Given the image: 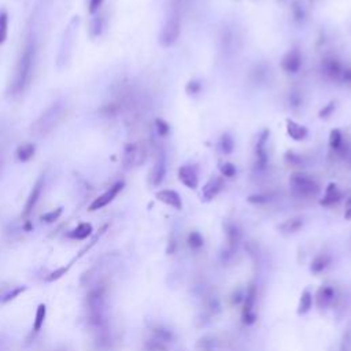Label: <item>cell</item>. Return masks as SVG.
<instances>
[{"label": "cell", "mask_w": 351, "mask_h": 351, "mask_svg": "<svg viewBox=\"0 0 351 351\" xmlns=\"http://www.w3.org/2000/svg\"><path fill=\"white\" fill-rule=\"evenodd\" d=\"M33 63H35V47L32 42H26L21 55L18 58V62L15 65L14 76L10 84V94L13 96H20L28 88L32 78Z\"/></svg>", "instance_id": "1"}, {"label": "cell", "mask_w": 351, "mask_h": 351, "mask_svg": "<svg viewBox=\"0 0 351 351\" xmlns=\"http://www.w3.org/2000/svg\"><path fill=\"white\" fill-rule=\"evenodd\" d=\"M65 113H66L65 104L61 102L49 104L35 122L30 125V129H29L30 135L35 136L36 139L47 138L48 135L55 131L58 125L62 122Z\"/></svg>", "instance_id": "2"}, {"label": "cell", "mask_w": 351, "mask_h": 351, "mask_svg": "<svg viewBox=\"0 0 351 351\" xmlns=\"http://www.w3.org/2000/svg\"><path fill=\"white\" fill-rule=\"evenodd\" d=\"M291 192L298 198L309 199L320 193V186L316 180L303 172H295L289 177Z\"/></svg>", "instance_id": "3"}, {"label": "cell", "mask_w": 351, "mask_h": 351, "mask_svg": "<svg viewBox=\"0 0 351 351\" xmlns=\"http://www.w3.org/2000/svg\"><path fill=\"white\" fill-rule=\"evenodd\" d=\"M147 158V148L141 143H129L125 145L122 154V167L125 170H132L144 164Z\"/></svg>", "instance_id": "4"}, {"label": "cell", "mask_w": 351, "mask_h": 351, "mask_svg": "<svg viewBox=\"0 0 351 351\" xmlns=\"http://www.w3.org/2000/svg\"><path fill=\"white\" fill-rule=\"evenodd\" d=\"M255 301H257V287L255 284H251L247 288V292L244 294L243 311H241V321L246 325H251L257 321V314L254 313Z\"/></svg>", "instance_id": "5"}, {"label": "cell", "mask_w": 351, "mask_h": 351, "mask_svg": "<svg viewBox=\"0 0 351 351\" xmlns=\"http://www.w3.org/2000/svg\"><path fill=\"white\" fill-rule=\"evenodd\" d=\"M180 36V18L177 15L170 17L165 26L162 29V33L159 36V42L164 47H170L174 44V42L179 39Z\"/></svg>", "instance_id": "6"}, {"label": "cell", "mask_w": 351, "mask_h": 351, "mask_svg": "<svg viewBox=\"0 0 351 351\" xmlns=\"http://www.w3.org/2000/svg\"><path fill=\"white\" fill-rule=\"evenodd\" d=\"M269 140V131H263L258 136L257 144H255V164H257V169L259 170H265L268 166V150H266V144Z\"/></svg>", "instance_id": "7"}, {"label": "cell", "mask_w": 351, "mask_h": 351, "mask_svg": "<svg viewBox=\"0 0 351 351\" xmlns=\"http://www.w3.org/2000/svg\"><path fill=\"white\" fill-rule=\"evenodd\" d=\"M124 186L125 184L122 183V181H118V183H116L114 186L110 187V188H109L106 192L102 193L99 198H96V199L91 203V206H90L91 211H96V210H99V209H103V207L107 206L109 203H111L113 200L117 198L118 193L124 189Z\"/></svg>", "instance_id": "8"}, {"label": "cell", "mask_w": 351, "mask_h": 351, "mask_svg": "<svg viewBox=\"0 0 351 351\" xmlns=\"http://www.w3.org/2000/svg\"><path fill=\"white\" fill-rule=\"evenodd\" d=\"M302 66V54L298 48L289 49L281 59V69L287 73H296Z\"/></svg>", "instance_id": "9"}, {"label": "cell", "mask_w": 351, "mask_h": 351, "mask_svg": "<svg viewBox=\"0 0 351 351\" xmlns=\"http://www.w3.org/2000/svg\"><path fill=\"white\" fill-rule=\"evenodd\" d=\"M106 299V289L104 287H96L91 289L87 295V306L90 313H102V307Z\"/></svg>", "instance_id": "10"}, {"label": "cell", "mask_w": 351, "mask_h": 351, "mask_svg": "<svg viewBox=\"0 0 351 351\" xmlns=\"http://www.w3.org/2000/svg\"><path fill=\"white\" fill-rule=\"evenodd\" d=\"M225 234H227V255H234L240 243L241 232L239 227L234 222H228L225 225Z\"/></svg>", "instance_id": "11"}, {"label": "cell", "mask_w": 351, "mask_h": 351, "mask_svg": "<svg viewBox=\"0 0 351 351\" xmlns=\"http://www.w3.org/2000/svg\"><path fill=\"white\" fill-rule=\"evenodd\" d=\"M43 187H44V179L42 177V179H39L36 181L35 187H33V189L29 193V198L26 200V203H25V209H23V213H22L25 220H28L29 215L33 213L36 205H37V202H39L40 196H42Z\"/></svg>", "instance_id": "12"}, {"label": "cell", "mask_w": 351, "mask_h": 351, "mask_svg": "<svg viewBox=\"0 0 351 351\" xmlns=\"http://www.w3.org/2000/svg\"><path fill=\"white\" fill-rule=\"evenodd\" d=\"M343 65L336 58H325L321 63V71L325 77L330 80H337L342 76L343 71Z\"/></svg>", "instance_id": "13"}, {"label": "cell", "mask_w": 351, "mask_h": 351, "mask_svg": "<svg viewBox=\"0 0 351 351\" xmlns=\"http://www.w3.org/2000/svg\"><path fill=\"white\" fill-rule=\"evenodd\" d=\"M177 176H179L181 184H184L189 189H196L198 186H199L198 173H196V170L193 169L192 166H181L179 169Z\"/></svg>", "instance_id": "14"}, {"label": "cell", "mask_w": 351, "mask_h": 351, "mask_svg": "<svg viewBox=\"0 0 351 351\" xmlns=\"http://www.w3.org/2000/svg\"><path fill=\"white\" fill-rule=\"evenodd\" d=\"M155 198L165 203L166 206H170L176 210H181L183 209V200H181V196L179 195V192H176L174 189H162L159 191L155 195Z\"/></svg>", "instance_id": "15"}, {"label": "cell", "mask_w": 351, "mask_h": 351, "mask_svg": "<svg viewBox=\"0 0 351 351\" xmlns=\"http://www.w3.org/2000/svg\"><path fill=\"white\" fill-rule=\"evenodd\" d=\"M222 187H224V180L221 179V177H213L211 180H209L206 183V186L203 187L202 199L205 200V202L213 200L221 192Z\"/></svg>", "instance_id": "16"}, {"label": "cell", "mask_w": 351, "mask_h": 351, "mask_svg": "<svg viewBox=\"0 0 351 351\" xmlns=\"http://www.w3.org/2000/svg\"><path fill=\"white\" fill-rule=\"evenodd\" d=\"M165 173H166L165 155H164V154H161L158 158H157L155 165L152 166L151 173H150V183H151V186L158 187L159 184L164 181Z\"/></svg>", "instance_id": "17"}, {"label": "cell", "mask_w": 351, "mask_h": 351, "mask_svg": "<svg viewBox=\"0 0 351 351\" xmlns=\"http://www.w3.org/2000/svg\"><path fill=\"white\" fill-rule=\"evenodd\" d=\"M335 301V289L329 285L320 287L316 294V304L318 309H325Z\"/></svg>", "instance_id": "18"}, {"label": "cell", "mask_w": 351, "mask_h": 351, "mask_svg": "<svg viewBox=\"0 0 351 351\" xmlns=\"http://www.w3.org/2000/svg\"><path fill=\"white\" fill-rule=\"evenodd\" d=\"M287 133H288V136L292 140H296V141H301V140H304V139L307 138V128L306 126H303V125L298 124L295 122L294 119H287Z\"/></svg>", "instance_id": "19"}, {"label": "cell", "mask_w": 351, "mask_h": 351, "mask_svg": "<svg viewBox=\"0 0 351 351\" xmlns=\"http://www.w3.org/2000/svg\"><path fill=\"white\" fill-rule=\"evenodd\" d=\"M342 200V192L340 189L337 188V186L335 183H330L329 186L327 187L325 189V195L324 198L320 200V203L323 206H332V205H336Z\"/></svg>", "instance_id": "20"}, {"label": "cell", "mask_w": 351, "mask_h": 351, "mask_svg": "<svg viewBox=\"0 0 351 351\" xmlns=\"http://www.w3.org/2000/svg\"><path fill=\"white\" fill-rule=\"evenodd\" d=\"M313 307V294L310 289H304L298 304V316H304Z\"/></svg>", "instance_id": "21"}, {"label": "cell", "mask_w": 351, "mask_h": 351, "mask_svg": "<svg viewBox=\"0 0 351 351\" xmlns=\"http://www.w3.org/2000/svg\"><path fill=\"white\" fill-rule=\"evenodd\" d=\"M302 227H303L302 218H301V217H292V218H289V220L284 221L281 225L279 227V229L281 231L282 234H291L298 232Z\"/></svg>", "instance_id": "22"}, {"label": "cell", "mask_w": 351, "mask_h": 351, "mask_svg": "<svg viewBox=\"0 0 351 351\" xmlns=\"http://www.w3.org/2000/svg\"><path fill=\"white\" fill-rule=\"evenodd\" d=\"M330 263V258L329 255L323 254V255H317L316 258L313 259L311 265H310V270L314 272V273H321L324 272L325 269L329 266Z\"/></svg>", "instance_id": "23"}, {"label": "cell", "mask_w": 351, "mask_h": 351, "mask_svg": "<svg viewBox=\"0 0 351 351\" xmlns=\"http://www.w3.org/2000/svg\"><path fill=\"white\" fill-rule=\"evenodd\" d=\"M15 154H17V158L20 159L21 162H28L35 155V145L32 143H23L17 148Z\"/></svg>", "instance_id": "24"}, {"label": "cell", "mask_w": 351, "mask_h": 351, "mask_svg": "<svg viewBox=\"0 0 351 351\" xmlns=\"http://www.w3.org/2000/svg\"><path fill=\"white\" fill-rule=\"evenodd\" d=\"M91 234H92V225H91V224H87V222H83V224H80L77 228H74L69 234V236L71 239L84 240V239H87L88 236H91Z\"/></svg>", "instance_id": "25"}, {"label": "cell", "mask_w": 351, "mask_h": 351, "mask_svg": "<svg viewBox=\"0 0 351 351\" xmlns=\"http://www.w3.org/2000/svg\"><path fill=\"white\" fill-rule=\"evenodd\" d=\"M198 351H215L217 350V340L213 336H202L195 344Z\"/></svg>", "instance_id": "26"}, {"label": "cell", "mask_w": 351, "mask_h": 351, "mask_svg": "<svg viewBox=\"0 0 351 351\" xmlns=\"http://www.w3.org/2000/svg\"><path fill=\"white\" fill-rule=\"evenodd\" d=\"M152 335H154V339H157L159 342L162 343H166V342H172L174 339V335L170 329H167L165 327H154L151 329Z\"/></svg>", "instance_id": "27"}, {"label": "cell", "mask_w": 351, "mask_h": 351, "mask_svg": "<svg viewBox=\"0 0 351 351\" xmlns=\"http://www.w3.org/2000/svg\"><path fill=\"white\" fill-rule=\"evenodd\" d=\"M329 147L333 151L340 152L343 148V135L340 129H333L329 135Z\"/></svg>", "instance_id": "28"}, {"label": "cell", "mask_w": 351, "mask_h": 351, "mask_svg": "<svg viewBox=\"0 0 351 351\" xmlns=\"http://www.w3.org/2000/svg\"><path fill=\"white\" fill-rule=\"evenodd\" d=\"M46 316H47V307H46L44 303H40L37 310H36V318L35 323H33V332L35 333H37L39 330L42 329L44 321H46Z\"/></svg>", "instance_id": "29"}, {"label": "cell", "mask_w": 351, "mask_h": 351, "mask_svg": "<svg viewBox=\"0 0 351 351\" xmlns=\"http://www.w3.org/2000/svg\"><path fill=\"white\" fill-rule=\"evenodd\" d=\"M220 148H221V152L225 154V155L232 154L234 150V138H232L231 135H228V133H224L220 139Z\"/></svg>", "instance_id": "30"}, {"label": "cell", "mask_w": 351, "mask_h": 351, "mask_svg": "<svg viewBox=\"0 0 351 351\" xmlns=\"http://www.w3.org/2000/svg\"><path fill=\"white\" fill-rule=\"evenodd\" d=\"M203 236L199 232H191L188 236V244L192 250H199L200 247H203Z\"/></svg>", "instance_id": "31"}, {"label": "cell", "mask_w": 351, "mask_h": 351, "mask_svg": "<svg viewBox=\"0 0 351 351\" xmlns=\"http://www.w3.org/2000/svg\"><path fill=\"white\" fill-rule=\"evenodd\" d=\"M272 199H273L272 193H255V195L248 196L247 200L254 205H263V203H269Z\"/></svg>", "instance_id": "32"}, {"label": "cell", "mask_w": 351, "mask_h": 351, "mask_svg": "<svg viewBox=\"0 0 351 351\" xmlns=\"http://www.w3.org/2000/svg\"><path fill=\"white\" fill-rule=\"evenodd\" d=\"M220 170L225 179H234L236 176V166L231 162H222L220 165Z\"/></svg>", "instance_id": "33"}, {"label": "cell", "mask_w": 351, "mask_h": 351, "mask_svg": "<svg viewBox=\"0 0 351 351\" xmlns=\"http://www.w3.org/2000/svg\"><path fill=\"white\" fill-rule=\"evenodd\" d=\"M8 28L7 13H0V44L6 40Z\"/></svg>", "instance_id": "34"}, {"label": "cell", "mask_w": 351, "mask_h": 351, "mask_svg": "<svg viewBox=\"0 0 351 351\" xmlns=\"http://www.w3.org/2000/svg\"><path fill=\"white\" fill-rule=\"evenodd\" d=\"M145 351H167L165 343L159 342L157 339H150L144 344Z\"/></svg>", "instance_id": "35"}, {"label": "cell", "mask_w": 351, "mask_h": 351, "mask_svg": "<svg viewBox=\"0 0 351 351\" xmlns=\"http://www.w3.org/2000/svg\"><path fill=\"white\" fill-rule=\"evenodd\" d=\"M155 128H157L158 136H161V138H166V136L170 133V126H169V124H167L166 121H164V119H161V118L155 119Z\"/></svg>", "instance_id": "36"}, {"label": "cell", "mask_w": 351, "mask_h": 351, "mask_svg": "<svg viewBox=\"0 0 351 351\" xmlns=\"http://www.w3.org/2000/svg\"><path fill=\"white\" fill-rule=\"evenodd\" d=\"M285 162H287L291 167H302L303 166L302 157H301V155H296L294 152H287Z\"/></svg>", "instance_id": "37"}, {"label": "cell", "mask_w": 351, "mask_h": 351, "mask_svg": "<svg viewBox=\"0 0 351 351\" xmlns=\"http://www.w3.org/2000/svg\"><path fill=\"white\" fill-rule=\"evenodd\" d=\"M25 291H26V287H18V288L13 289L11 292H8V294H6V295L3 296V298L0 299V302H1V303H8L10 301H14L17 296L21 295L22 292H25Z\"/></svg>", "instance_id": "38"}, {"label": "cell", "mask_w": 351, "mask_h": 351, "mask_svg": "<svg viewBox=\"0 0 351 351\" xmlns=\"http://www.w3.org/2000/svg\"><path fill=\"white\" fill-rule=\"evenodd\" d=\"M339 351H351V329L346 330L343 333Z\"/></svg>", "instance_id": "39"}, {"label": "cell", "mask_w": 351, "mask_h": 351, "mask_svg": "<svg viewBox=\"0 0 351 351\" xmlns=\"http://www.w3.org/2000/svg\"><path fill=\"white\" fill-rule=\"evenodd\" d=\"M200 90H202V85L199 81H195V80H191L186 87V92L188 95H196V94H199Z\"/></svg>", "instance_id": "40"}, {"label": "cell", "mask_w": 351, "mask_h": 351, "mask_svg": "<svg viewBox=\"0 0 351 351\" xmlns=\"http://www.w3.org/2000/svg\"><path fill=\"white\" fill-rule=\"evenodd\" d=\"M292 15H294V20L296 22H301L304 18V11H303L302 6L298 1L292 4Z\"/></svg>", "instance_id": "41"}, {"label": "cell", "mask_w": 351, "mask_h": 351, "mask_svg": "<svg viewBox=\"0 0 351 351\" xmlns=\"http://www.w3.org/2000/svg\"><path fill=\"white\" fill-rule=\"evenodd\" d=\"M61 214H62V209H56V210H52V211L42 215V220L44 221V222H54V221L59 218Z\"/></svg>", "instance_id": "42"}, {"label": "cell", "mask_w": 351, "mask_h": 351, "mask_svg": "<svg viewBox=\"0 0 351 351\" xmlns=\"http://www.w3.org/2000/svg\"><path fill=\"white\" fill-rule=\"evenodd\" d=\"M68 270H69V268H66V266L59 268L58 270H55V272H52V273H49V275L47 276V281H55L58 279H61V277H63V276L68 273Z\"/></svg>", "instance_id": "43"}, {"label": "cell", "mask_w": 351, "mask_h": 351, "mask_svg": "<svg viewBox=\"0 0 351 351\" xmlns=\"http://www.w3.org/2000/svg\"><path fill=\"white\" fill-rule=\"evenodd\" d=\"M333 111H335V103L330 102V103L324 106V109L318 113V116H320V118H328L333 114Z\"/></svg>", "instance_id": "44"}, {"label": "cell", "mask_w": 351, "mask_h": 351, "mask_svg": "<svg viewBox=\"0 0 351 351\" xmlns=\"http://www.w3.org/2000/svg\"><path fill=\"white\" fill-rule=\"evenodd\" d=\"M289 104H291L292 107H299V106L302 104V97H301V95H299L298 92H291V95H289Z\"/></svg>", "instance_id": "45"}, {"label": "cell", "mask_w": 351, "mask_h": 351, "mask_svg": "<svg viewBox=\"0 0 351 351\" xmlns=\"http://www.w3.org/2000/svg\"><path fill=\"white\" fill-rule=\"evenodd\" d=\"M102 3H103V0H90V7H88L90 14H95L99 7L102 6Z\"/></svg>", "instance_id": "46"}, {"label": "cell", "mask_w": 351, "mask_h": 351, "mask_svg": "<svg viewBox=\"0 0 351 351\" xmlns=\"http://www.w3.org/2000/svg\"><path fill=\"white\" fill-rule=\"evenodd\" d=\"M340 80L344 81V83H351V68H346L342 71V76H340Z\"/></svg>", "instance_id": "47"}, {"label": "cell", "mask_w": 351, "mask_h": 351, "mask_svg": "<svg viewBox=\"0 0 351 351\" xmlns=\"http://www.w3.org/2000/svg\"><path fill=\"white\" fill-rule=\"evenodd\" d=\"M344 218L351 221V198L346 200V206H344Z\"/></svg>", "instance_id": "48"}, {"label": "cell", "mask_w": 351, "mask_h": 351, "mask_svg": "<svg viewBox=\"0 0 351 351\" xmlns=\"http://www.w3.org/2000/svg\"><path fill=\"white\" fill-rule=\"evenodd\" d=\"M244 301V295L241 294V291H237L234 295V303H240Z\"/></svg>", "instance_id": "49"}]
</instances>
